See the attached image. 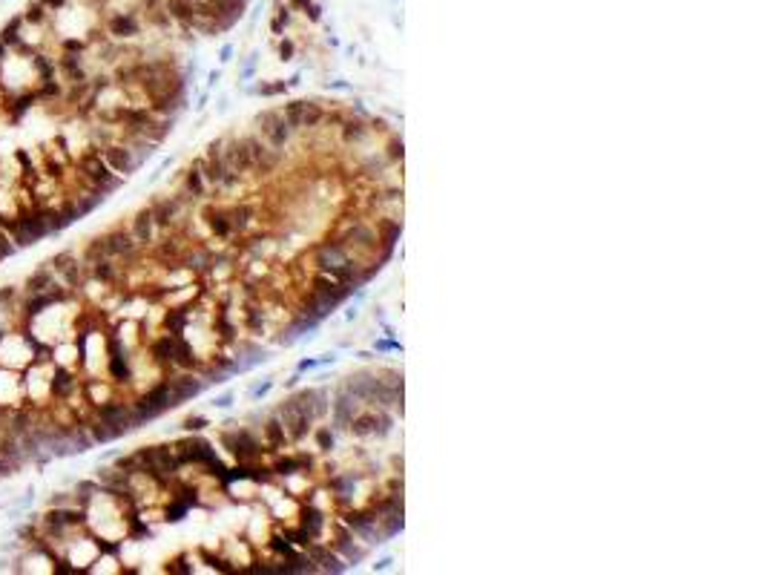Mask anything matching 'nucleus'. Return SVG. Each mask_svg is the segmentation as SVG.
I'll return each mask as SVG.
<instances>
[{
  "mask_svg": "<svg viewBox=\"0 0 767 575\" xmlns=\"http://www.w3.org/2000/svg\"><path fill=\"white\" fill-rule=\"evenodd\" d=\"M380 228H382V233H385V245H394L397 236H400V222H382Z\"/></svg>",
  "mask_w": 767,
  "mask_h": 575,
  "instance_id": "38",
  "label": "nucleus"
},
{
  "mask_svg": "<svg viewBox=\"0 0 767 575\" xmlns=\"http://www.w3.org/2000/svg\"><path fill=\"white\" fill-rule=\"evenodd\" d=\"M18 469H21V463H18V460L0 451V480H3V478H12L14 472H18Z\"/></svg>",
  "mask_w": 767,
  "mask_h": 575,
  "instance_id": "36",
  "label": "nucleus"
},
{
  "mask_svg": "<svg viewBox=\"0 0 767 575\" xmlns=\"http://www.w3.org/2000/svg\"><path fill=\"white\" fill-rule=\"evenodd\" d=\"M204 190H207V181L199 170V164H193V167L184 173V196L187 199H199V196H204Z\"/></svg>",
  "mask_w": 767,
  "mask_h": 575,
  "instance_id": "22",
  "label": "nucleus"
},
{
  "mask_svg": "<svg viewBox=\"0 0 767 575\" xmlns=\"http://www.w3.org/2000/svg\"><path fill=\"white\" fill-rule=\"evenodd\" d=\"M334 547H337V550H339V552H342L345 558H348V561H363V558H365V550L354 547V543H351V538L345 535L342 529H339V538L334 541Z\"/></svg>",
  "mask_w": 767,
  "mask_h": 575,
  "instance_id": "29",
  "label": "nucleus"
},
{
  "mask_svg": "<svg viewBox=\"0 0 767 575\" xmlns=\"http://www.w3.org/2000/svg\"><path fill=\"white\" fill-rule=\"evenodd\" d=\"M104 248H107V256L110 259H130V256H135V250H138V242L132 239L130 231H110L107 236H101Z\"/></svg>",
  "mask_w": 767,
  "mask_h": 575,
  "instance_id": "8",
  "label": "nucleus"
},
{
  "mask_svg": "<svg viewBox=\"0 0 767 575\" xmlns=\"http://www.w3.org/2000/svg\"><path fill=\"white\" fill-rule=\"evenodd\" d=\"M89 268H93V277H95L98 282H104V285H112V282L118 279V268L112 265V259H101V262H93Z\"/></svg>",
  "mask_w": 767,
  "mask_h": 575,
  "instance_id": "28",
  "label": "nucleus"
},
{
  "mask_svg": "<svg viewBox=\"0 0 767 575\" xmlns=\"http://www.w3.org/2000/svg\"><path fill=\"white\" fill-rule=\"evenodd\" d=\"M86 429H89V434H93V441H95V443H110V441H115V432H112V426H110V423H104L101 417L89 423Z\"/></svg>",
  "mask_w": 767,
  "mask_h": 575,
  "instance_id": "30",
  "label": "nucleus"
},
{
  "mask_svg": "<svg viewBox=\"0 0 767 575\" xmlns=\"http://www.w3.org/2000/svg\"><path fill=\"white\" fill-rule=\"evenodd\" d=\"M52 285H55V270H49L47 265L38 268L35 274H29V277H26V282H23L26 294H47Z\"/></svg>",
  "mask_w": 767,
  "mask_h": 575,
  "instance_id": "20",
  "label": "nucleus"
},
{
  "mask_svg": "<svg viewBox=\"0 0 767 575\" xmlns=\"http://www.w3.org/2000/svg\"><path fill=\"white\" fill-rule=\"evenodd\" d=\"M242 144H245V150H247V159H250V164H253L256 173H270L273 167H279L282 156H279L276 147H270L267 141L256 139V135H247V139H242Z\"/></svg>",
  "mask_w": 767,
  "mask_h": 575,
  "instance_id": "4",
  "label": "nucleus"
},
{
  "mask_svg": "<svg viewBox=\"0 0 767 575\" xmlns=\"http://www.w3.org/2000/svg\"><path fill=\"white\" fill-rule=\"evenodd\" d=\"M256 124H259L265 141L276 150L288 144L291 135H293V127L288 124V118H284V113H279V110H265L259 118H256Z\"/></svg>",
  "mask_w": 767,
  "mask_h": 575,
  "instance_id": "3",
  "label": "nucleus"
},
{
  "mask_svg": "<svg viewBox=\"0 0 767 575\" xmlns=\"http://www.w3.org/2000/svg\"><path fill=\"white\" fill-rule=\"evenodd\" d=\"M351 432L356 437H368V434H385L391 429V417L385 412H377V414H359V417H351Z\"/></svg>",
  "mask_w": 767,
  "mask_h": 575,
  "instance_id": "14",
  "label": "nucleus"
},
{
  "mask_svg": "<svg viewBox=\"0 0 767 575\" xmlns=\"http://www.w3.org/2000/svg\"><path fill=\"white\" fill-rule=\"evenodd\" d=\"M313 262L319 265V270H334L342 262H348V250H345L342 242H322V245L313 250Z\"/></svg>",
  "mask_w": 767,
  "mask_h": 575,
  "instance_id": "12",
  "label": "nucleus"
},
{
  "mask_svg": "<svg viewBox=\"0 0 767 575\" xmlns=\"http://www.w3.org/2000/svg\"><path fill=\"white\" fill-rule=\"evenodd\" d=\"M228 216H230L233 231H245L247 224H250V219H253V207H250V204H239V207L230 210Z\"/></svg>",
  "mask_w": 767,
  "mask_h": 575,
  "instance_id": "32",
  "label": "nucleus"
},
{
  "mask_svg": "<svg viewBox=\"0 0 767 575\" xmlns=\"http://www.w3.org/2000/svg\"><path fill=\"white\" fill-rule=\"evenodd\" d=\"M78 173H81V178L86 181V187L89 190H98V193H112V190H118L124 185V176H115L110 167H107V161L101 159V153H86L84 159H81V164H78Z\"/></svg>",
  "mask_w": 767,
  "mask_h": 575,
  "instance_id": "1",
  "label": "nucleus"
},
{
  "mask_svg": "<svg viewBox=\"0 0 767 575\" xmlns=\"http://www.w3.org/2000/svg\"><path fill=\"white\" fill-rule=\"evenodd\" d=\"M221 159L224 164H228V170L236 173V176H245V173H253V164L247 159V150L242 144V139H233V141H221Z\"/></svg>",
  "mask_w": 767,
  "mask_h": 575,
  "instance_id": "11",
  "label": "nucleus"
},
{
  "mask_svg": "<svg viewBox=\"0 0 767 575\" xmlns=\"http://www.w3.org/2000/svg\"><path fill=\"white\" fill-rule=\"evenodd\" d=\"M282 113H284V118H288V124L293 130H299V127H317L319 121L325 118V113L319 110V104H311V101H293Z\"/></svg>",
  "mask_w": 767,
  "mask_h": 575,
  "instance_id": "7",
  "label": "nucleus"
},
{
  "mask_svg": "<svg viewBox=\"0 0 767 575\" xmlns=\"http://www.w3.org/2000/svg\"><path fill=\"white\" fill-rule=\"evenodd\" d=\"M348 524L356 529V532H359V538L368 541V543H380V541L385 538V535L380 532V529H377V521H374V518H365V515H351V518H348Z\"/></svg>",
  "mask_w": 767,
  "mask_h": 575,
  "instance_id": "21",
  "label": "nucleus"
},
{
  "mask_svg": "<svg viewBox=\"0 0 767 575\" xmlns=\"http://www.w3.org/2000/svg\"><path fill=\"white\" fill-rule=\"evenodd\" d=\"M3 337H6V328H0V342H3Z\"/></svg>",
  "mask_w": 767,
  "mask_h": 575,
  "instance_id": "44",
  "label": "nucleus"
},
{
  "mask_svg": "<svg viewBox=\"0 0 767 575\" xmlns=\"http://www.w3.org/2000/svg\"><path fill=\"white\" fill-rule=\"evenodd\" d=\"M156 231H158V224H156L153 213H149V207L132 216V228H130V233H132V239H135V242H138V248H141V245H153V242H156Z\"/></svg>",
  "mask_w": 767,
  "mask_h": 575,
  "instance_id": "16",
  "label": "nucleus"
},
{
  "mask_svg": "<svg viewBox=\"0 0 767 575\" xmlns=\"http://www.w3.org/2000/svg\"><path fill=\"white\" fill-rule=\"evenodd\" d=\"M308 555H311V564H319V570H325V572H342V570H345V564L339 561V558L330 555V552L322 550V547H311Z\"/></svg>",
  "mask_w": 767,
  "mask_h": 575,
  "instance_id": "23",
  "label": "nucleus"
},
{
  "mask_svg": "<svg viewBox=\"0 0 767 575\" xmlns=\"http://www.w3.org/2000/svg\"><path fill=\"white\" fill-rule=\"evenodd\" d=\"M184 322H187V314H184V311H170L167 316H164V325H167L173 334H178V331L184 328Z\"/></svg>",
  "mask_w": 767,
  "mask_h": 575,
  "instance_id": "35",
  "label": "nucleus"
},
{
  "mask_svg": "<svg viewBox=\"0 0 767 575\" xmlns=\"http://www.w3.org/2000/svg\"><path fill=\"white\" fill-rule=\"evenodd\" d=\"M75 504V492H55L49 501H47V506H52V509H58V506H72Z\"/></svg>",
  "mask_w": 767,
  "mask_h": 575,
  "instance_id": "37",
  "label": "nucleus"
},
{
  "mask_svg": "<svg viewBox=\"0 0 767 575\" xmlns=\"http://www.w3.org/2000/svg\"><path fill=\"white\" fill-rule=\"evenodd\" d=\"M14 285H6V288H0V302H9V299H14Z\"/></svg>",
  "mask_w": 767,
  "mask_h": 575,
  "instance_id": "41",
  "label": "nucleus"
},
{
  "mask_svg": "<svg viewBox=\"0 0 767 575\" xmlns=\"http://www.w3.org/2000/svg\"><path fill=\"white\" fill-rule=\"evenodd\" d=\"M322 526H325V518L319 515V512H305V521H302V541L299 543H308V541H313V538H319V532H322Z\"/></svg>",
  "mask_w": 767,
  "mask_h": 575,
  "instance_id": "25",
  "label": "nucleus"
},
{
  "mask_svg": "<svg viewBox=\"0 0 767 575\" xmlns=\"http://www.w3.org/2000/svg\"><path fill=\"white\" fill-rule=\"evenodd\" d=\"M354 417V400L348 391H342L334 403V420H337V429H348V423Z\"/></svg>",
  "mask_w": 767,
  "mask_h": 575,
  "instance_id": "24",
  "label": "nucleus"
},
{
  "mask_svg": "<svg viewBox=\"0 0 767 575\" xmlns=\"http://www.w3.org/2000/svg\"><path fill=\"white\" fill-rule=\"evenodd\" d=\"M348 291H351L348 285L337 282V279L330 277V274H325V270H322V274H317V277H313V294H317L319 299H325L330 308H337L339 302H342L345 296H348Z\"/></svg>",
  "mask_w": 767,
  "mask_h": 575,
  "instance_id": "10",
  "label": "nucleus"
},
{
  "mask_svg": "<svg viewBox=\"0 0 767 575\" xmlns=\"http://www.w3.org/2000/svg\"><path fill=\"white\" fill-rule=\"evenodd\" d=\"M167 408H173V400H170V383H158L147 391L144 397H138V403L132 406V412L138 414L141 423L147 420H156L158 414H164Z\"/></svg>",
  "mask_w": 767,
  "mask_h": 575,
  "instance_id": "2",
  "label": "nucleus"
},
{
  "mask_svg": "<svg viewBox=\"0 0 767 575\" xmlns=\"http://www.w3.org/2000/svg\"><path fill=\"white\" fill-rule=\"evenodd\" d=\"M182 426L187 429V432H199V429H204L207 426V420L204 417H190V420H184Z\"/></svg>",
  "mask_w": 767,
  "mask_h": 575,
  "instance_id": "40",
  "label": "nucleus"
},
{
  "mask_svg": "<svg viewBox=\"0 0 767 575\" xmlns=\"http://www.w3.org/2000/svg\"><path fill=\"white\" fill-rule=\"evenodd\" d=\"M319 446H322V449H330V446H334V437H330L328 432H319Z\"/></svg>",
  "mask_w": 767,
  "mask_h": 575,
  "instance_id": "42",
  "label": "nucleus"
},
{
  "mask_svg": "<svg viewBox=\"0 0 767 575\" xmlns=\"http://www.w3.org/2000/svg\"><path fill=\"white\" fill-rule=\"evenodd\" d=\"M167 383H170V400H173V406H178V403H184V400L195 397V395H199V391L204 388V383L195 380L193 374L173 377V380H167Z\"/></svg>",
  "mask_w": 767,
  "mask_h": 575,
  "instance_id": "17",
  "label": "nucleus"
},
{
  "mask_svg": "<svg viewBox=\"0 0 767 575\" xmlns=\"http://www.w3.org/2000/svg\"><path fill=\"white\" fill-rule=\"evenodd\" d=\"M204 222H207V228L213 231L219 239H228V236L233 233L230 216L224 213V210H219V207H207V210H204Z\"/></svg>",
  "mask_w": 767,
  "mask_h": 575,
  "instance_id": "19",
  "label": "nucleus"
},
{
  "mask_svg": "<svg viewBox=\"0 0 767 575\" xmlns=\"http://www.w3.org/2000/svg\"><path fill=\"white\" fill-rule=\"evenodd\" d=\"M265 437H267V443L273 446V449H279V446L288 443V434H284V426L279 423V417H270V420L265 423Z\"/></svg>",
  "mask_w": 767,
  "mask_h": 575,
  "instance_id": "26",
  "label": "nucleus"
},
{
  "mask_svg": "<svg viewBox=\"0 0 767 575\" xmlns=\"http://www.w3.org/2000/svg\"><path fill=\"white\" fill-rule=\"evenodd\" d=\"M351 242H354V245H359V248H365V250H368V248H374V242H377V233H374V231L368 228V224L356 222V224H351V228L342 233V245H351Z\"/></svg>",
  "mask_w": 767,
  "mask_h": 575,
  "instance_id": "18",
  "label": "nucleus"
},
{
  "mask_svg": "<svg viewBox=\"0 0 767 575\" xmlns=\"http://www.w3.org/2000/svg\"><path fill=\"white\" fill-rule=\"evenodd\" d=\"M245 325L253 331V334H262V331H265V311L247 308V311H245Z\"/></svg>",
  "mask_w": 767,
  "mask_h": 575,
  "instance_id": "33",
  "label": "nucleus"
},
{
  "mask_svg": "<svg viewBox=\"0 0 767 575\" xmlns=\"http://www.w3.org/2000/svg\"><path fill=\"white\" fill-rule=\"evenodd\" d=\"M230 400H233L230 395H224V397H219V400H216V406H230Z\"/></svg>",
  "mask_w": 767,
  "mask_h": 575,
  "instance_id": "43",
  "label": "nucleus"
},
{
  "mask_svg": "<svg viewBox=\"0 0 767 575\" xmlns=\"http://www.w3.org/2000/svg\"><path fill=\"white\" fill-rule=\"evenodd\" d=\"M52 270L66 282V288H81L84 285V262L75 259V253H69V250L55 256Z\"/></svg>",
  "mask_w": 767,
  "mask_h": 575,
  "instance_id": "9",
  "label": "nucleus"
},
{
  "mask_svg": "<svg viewBox=\"0 0 767 575\" xmlns=\"http://www.w3.org/2000/svg\"><path fill=\"white\" fill-rule=\"evenodd\" d=\"M276 417H279V423L284 426V434H288V441H302V437L308 434V429H311V420L299 412L296 408V403L293 400H284L279 408H276Z\"/></svg>",
  "mask_w": 767,
  "mask_h": 575,
  "instance_id": "6",
  "label": "nucleus"
},
{
  "mask_svg": "<svg viewBox=\"0 0 767 575\" xmlns=\"http://www.w3.org/2000/svg\"><path fill=\"white\" fill-rule=\"evenodd\" d=\"M72 391H75V377H72L69 371H58L55 380H52V395L61 397V400H66Z\"/></svg>",
  "mask_w": 767,
  "mask_h": 575,
  "instance_id": "27",
  "label": "nucleus"
},
{
  "mask_svg": "<svg viewBox=\"0 0 767 575\" xmlns=\"http://www.w3.org/2000/svg\"><path fill=\"white\" fill-rule=\"evenodd\" d=\"M101 159L107 161V167H110L112 173H118V176H132L135 170L141 167V161L135 159L132 150H130L127 144H115V141H110V144L101 147Z\"/></svg>",
  "mask_w": 767,
  "mask_h": 575,
  "instance_id": "5",
  "label": "nucleus"
},
{
  "mask_svg": "<svg viewBox=\"0 0 767 575\" xmlns=\"http://www.w3.org/2000/svg\"><path fill=\"white\" fill-rule=\"evenodd\" d=\"M182 262H184L190 270H210V268H213V256L204 253V250H193V253L182 256Z\"/></svg>",
  "mask_w": 767,
  "mask_h": 575,
  "instance_id": "31",
  "label": "nucleus"
},
{
  "mask_svg": "<svg viewBox=\"0 0 767 575\" xmlns=\"http://www.w3.org/2000/svg\"><path fill=\"white\" fill-rule=\"evenodd\" d=\"M221 443L228 446L230 455L239 458V460H253L256 455H259V443H256L247 432H228L221 437Z\"/></svg>",
  "mask_w": 767,
  "mask_h": 575,
  "instance_id": "13",
  "label": "nucleus"
},
{
  "mask_svg": "<svg viewBox=\"0 0 767 575\" xmlns=\"http://www.w3.org/2000/svg\"><path fill=\"white\" fill-rule=\"evenodd\" d=\"M14 253V245H12V239L0 231V259H9V256Z\"/></svg>",
  "mask_w": 767,
  "mask_h": 575,
  "instance_id": "39",
  "label": "nucleus"
},
{
  "mask_svg": "<svg viewBox=\"0 0 767 575\" xmlns=\"http://www.w3.org/2000/svg\"><path fill=\"white\" fill-rule=\"evenodd\" d=\"M149 213H153L158 228H173L175 219L182 216V199H170V196L156 199L153 204H149Z\"/></svg>",
  "mask_w": 767,
  "mask_h": 575,
  "instance_id": "15",
  "label": "nucleus"
},
{
  "mask_svg": "<svg viewBox=\"0 0 767 575\" xmlns=\"http://www.w3.org/2000/svg\"><path fill=\"white\" fill-rule=\"evenodd\" d=\"M365 132H368V130H365L363 124H356V121H348V124L342 127V139H345V141H363Z\"/></svg>",
  "mask_w": 767,
  "mask_h": 575,
  "instance_id": "34",
  "label": "nucleus"
}]
</instances>
